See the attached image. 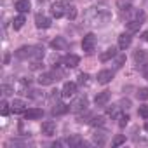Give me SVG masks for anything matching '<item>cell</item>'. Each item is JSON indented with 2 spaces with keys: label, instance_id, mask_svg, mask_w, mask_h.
Returning <instances> with one entry per match:
<instances>
[{
  "label": "cell",
  "instance_id": "1",
  "mask_svg": "<svg viewBox=\"0 0 148 148\" xmlns=\"http://www.w3.org/2000/svg\"><path fill=\"white\" fill-rule=\"evenodd\" d=\"M86 19L89 21V25H105L110 19L108 11L105 9H98V7H91L86 14Z\"/></svg>",
  "mask_w": 148,
  "mask_h": 148
},
{
  "label": "cell",
  "instance_id": "2",
  "mask_svg": "<svg viewBox=\"0 0 148 148\" xmlns=\"http://www.w3.org/2000/svg\"><path fill=\"white\" fill-rule=\"evenodd\" d=\"M143 21H145V12H143V11H139V12L136 14V18H134V19H131V21L127 23V32H129V33L138 32V30L141 28Z\"/></svg>",
  "mask_w": 148,
  "mask_h": 148
},
{
  "label": "cell",
  "instance_id": "3",
  "mask_svg": "<svg viewBox=\"0 0 148 148\" xmlns=\"http://www.w3.org/2000/svg\"><path fill=\"white\" fill-rule=\"evenodd\" d=\"M94 47H96V35H94V33H87V35L84 37V40H82V49H84L87 54H91V52L94 51Z\"/></svg>",
  "mask_w": 148,
  "mask_h": 148
},
{
  "label": "cell",
  "instance_id": "4",
  "mask_svg": "<svg viewBox=\"0 0 148 148\" xmlns=\"http://www.w3.org/2000/svg\"><path fill=\"white\" fill-rule=\"evenodd\" d=\"M75 94H77V84H75V82H66V84L63 86L61 96H63L64 99H70V98H73Z\"/></svg>",
  "mask_w": 148,
  "mask_h": 148
},
{
  "label": "cell",
  "instance_id": "5",
  "mask_svg": "<svg viewBox=\"0 0 148 148\" xmlns=\"http://www.w3.org/2000/svg\"><path fill=\"white\" fill-rule=\"evenodd\" d=\"M70 110L73 113H82V112H87V99L86 98H79L73 101V105L70 106Z\"/></svg>",
  "mask_w": 148,
  "mask_h": 148
},
{
  "label": "cell",
  "instance_id": "6",
  "mask_svg": "<svg viewBox=\"0 0 148 148\" xmlns=\"http://www.w3.org/2000/svg\"><path fill=\"white\" fill-rule=\"evenodd\" d=\"M51 12H52V16L58 19V18H63V16H66V5L63 4V2H54L52 5H51Z\"/></svg>",
  "mask_w": 148,
  "mask_h": 148
},
{
  "label": "cell",
  "instance_id": "7",
  "mask_svg": "<svg viewBox=\"0 0 148 148\" xmlns=\"http://www.w3.org/2000/svg\"><path fill=\"white\" fill-rule=\"evenodd\" d=\"M134 61H136V64L138 66H143V64H146L148 63V51H143V49H138V51H134Z\"/></svg>",
  "mask_w": 148,
  "mask_h": 148
},
{
  "label": "cell",
  "instance_id": "8",
  "mask_svg": "<svg viewBox=\"0 0 148 148\" xmlns=\"http://www.w3.org/2000/svg\"><path fill=\"white\" fill-rule=\"evenodd\" d=\"M112 79H113V71L112 70H101L99 73H98V84H108V82H112Z\"/></svg>",
  "mask_w": 148,
  "mask_h": 148
},
{
  "label": "cell",
  "instance_id": "9",
  "mask_svg": "<svg viewBox=\"0 0 148 148\" xmlns=\"http://www.w3.org/2000/svg\"><path fill=\"white\" fill-rule=\"evenodd\" d=\"M63 63H64V66H66V68H75V66H79L80 58H79L77 54H66V56H64V59H63Z\"/></svg>",
  "mask_w": 148,
  "mask_h": 148
},
{
  "label": "cell",
  "instance_id": "10",
  "mask_svg": "<svg viewBox=\"0 0 148 148\" xmlns=\"http://www.w3.org/2000/svg\"><path fill=\"white\" fill-rule=\"evenodd\" d=\"M56 80H58L56 73H42V75L38 77V84H40V86H51V84H54Z\"/></svg>",
  "mask_w": 148,
  "mask_h": 148
},
{
  "label": "cell",
  "instance_id": "11",
  "mask_svg": "<svg viewBox=\"0 0 148 148\" xmlns=\"http://www.w3.org/2000/svg\"><path fill=\"white\" fill-rule=\"evenodd\" d=\"M35 25H37V28H40V30H47V28L51 26V19H49L47 16L37 14V16H35Z\"/></svg>",
  "mask_w": 148,
  "mask_h": 148
},
{
  "label": "cell",
  "instance_id": "12",
  "mask_svg": "<svg viewBox=\"0 0 148 148\" xmlns=\"http://www.w3.org/2000/svg\"><path fill=\"white\" fill-rule=\"evenodd\" d=\"M108 101H110V91H101V92H98V96L94 98L96 106H105Z\"/></svg>",
  "mask_w": 148,
  "mask_h": 148
},
{
  "label": "cell",
  "instance_id": "13",
  "mask_svg": "<svg viewBox=\"0 0 148 148\" xmlns=\"http://www.w3.org/2000/svg\"><path fill=\"white\" fill-rule=\"evenodd\" d=\"M131 42H132V37H131V33H129V32H127V33H122V35L119 37V49L125 51V49L131 45Z\"/></svg>",
  "mask_w": 148,
  "mask_h": 148
},
{
  "label": "cell",
  "instance_id": "14",
  "mask_svg": "<svg viewBox=\"0 0 148 148\" xmlns=\"http://www.w3.org/2000/svg\"><path fill=\"white\" fill-rule=\"evenodd\" d=\"M33 49H35V47H32V45H25V47H19V49L16 51V56H18L19 59H25V58H32V56H33Z\"/></svg>",
  "mask_w": 148,
  "mask_h": 148
},
{
  "label": "cell",
  "instance_id": "15",
  "mask_svg": "<svg viewBox=\"0 0 148 148\" xmlns=\"http://www.w3.org/2000/svg\"><path fill=\"white\" fill-rule=\"evenodd\" d=\"M54 132H56V124H54L52 120H45V122L42 124V134H45V136H54Z\"/></svg>",
  "mask_w": 148,
  "mask_h": 148
},
{
  "label": "cell",
  "instance_id": "16",
  "mask_svg": "<svg viewBox=\"0 0 148 148\" xmlns=\"http://www.w3.org/2000/svg\"><path fill=\"white\" fill-rule=\"evenodd\" d=\"M51 47L56 49V51H64V49L68 47V42H66L63 37H56V38L51 42Z\"/></svg>",
  "mask_w": 148,
  "mask_h": 148
},
{
  "label": "cell",
  "instance_id": "17",
  "mask_svg": "<svg viewBox=\"0 0 148 148\" xmlns=\"http://www.w3.org/2000/svg\"><path fill=\"white\" fill-rule=\"evenodd\" d=\"M42 115H44V112L40 108H30V110L25 112V119L26 120H35V119H40Z\"/></svg>",
  "mask_w": 148,
  "mask_h": 148
},
{
  "label": "cell",
  "instance_id": "18",
  "mask_svg": "<svg viewBox=\"0 0 148 148\" xmlns=\"http://www.w3.org/2000/svg\"><path fill=\"white\" fill-rule=\"evenodd\" d=\"M11 108H12L14 113H25L26 112V103L21 101V99H14L12 105H11Z\"/></svg>",
  "mask_w": 148,
  "mask_h": 148
},
{
  "label": "cell",
  "instance_id": "19",
  "mask_svg": "<svg viewBox=\"0 0 148 148\" xmlns=\"http://www.w3.org/2000/svg\"><path fill=\"white\" fill-rule=\"evenodd\" d=\"M18 91L21 92V94H30V79H21L19 82H18Z\"/></svg>",
  "mask_w": 148,
  "mask_h": 148
},
{
  "label": "cell",
  "instance_id": "20",
  "mask_svg": "<svg viewBox=\"0 0 148 148\" xmlns=\"http://www.w3.org/2000/svg\"><path fill=\"white\" fill-rule=\"evenodd\" d=\"M115 56H117V49H115V47H108L105 52H101L99 59H101L103 63H106L108 59H112V58H115Z\"/></svg>",
  "mask_w": 148,
  "mask_h": 148
},
{
  "label": "cell",
  "instance_id": "21",
  "mask_svg": "<svg viewBox=\"0 0 148 148\" xmlns=\"http://www.w3.org/2000/svg\"><path fill=\"white\" fill-rule=\"evenodd\" d=\"M68 110H70L68 105H64V103H56V105L52 106V115H64Z\"/></svg>",
  "mask_w": 148,
  "mask_h": 148
},
{
  "label": "cell",
  "instance_id": "22",
  "mask_svg": "<svg viewBox=\"0 0 148 148\" xmlns=\"http://www.w3.org/2000/svg\"><path fill=\"white\" fill-rule=\"evenodd\" d=\"M14 7H16V11H18L19 14H25V12L30 11V2H28V0H18Z\"/></svg>",
  "mask_w": 148,
  "mask_h": 148
},
{
  "label": "cell",
  "instance_id": "23",
  "mask_svg": "<svg viewBox=\"0 0 148 148\" xmlns=\"http://www.w3.org/2000/svg\"><path fill=\"white\" fill-rule=\"evenodd\" d=\"M25 23H26L25 14H19V16H16V18L12 19V26H14V30H21V28L25 26Z\"/></svg>",
  "mask_w": 148,
  "mask_h": 148
},
{
  "label": "cell",
  "instance_id": "24",
  "mask_svg": "<svg viewBox=\"0 0 148 148\" xmlns=\"http://www.w3.org/2000/svg\"><path fill=\"white\" fill-rule=\"evenodd\" d=\"M120 108H122V106H119V105H112V106L106 110V115L112 117V119H119V115H120Z\"/></svg>",
  "mask_w": 148,
  "mask_h": 148
},
{
  "label": "cell",
  "instance_id": "25",
  "mask_svg": "<svg viewBox=\"0 0 148 148\" xmlns=\"http://www.w3.org/2000/svg\"><path fill=\"white\" fill-rule=\"evenodd\" d=\"M66 143H68L70 146H86V143H84L79 136H71V138H68Z\"/></svg>",
  "mask_w": 148,
  "mask_h": 148
},
{
  "label": "cell",
  "instance_id": "26",
  "mask_svg": "<svg viewBox=\"0 0 148 148\" xmlns=\"http://www.w3.org/2000/svg\"><path fill=\"white\" fill-rule=\"evenodd\" d=\"M66 18L68 19H75L77 18V7L75 5H66Z\"/></svg>",
  "mask_w": 148,
  "mask_h": 148
},
{
  "label": "cell",
  "instance_id": "27",
  "mask_svg": "<svg viewBox=\"0 0 148 148\" xmlns=\"http://www.w3.org/2000/svg\"><path fill=\"white\" fill-rule=\"evenodd\" d=\"M136 96H138V99L146 101V99H148V87H141V89H138Z\"/></svg>",
  "mask_w": 148,
  "mask_h": 148
},
{
  "label": "cell",
  "instance_id": "28",
  "mask_svg": "<svg viewBox=\"0 0 148 148\" xmlns=\"http://www.w3.org/2000/svg\"><path fill=\"white\" fill-rule=\"evenodd\" d=\"M117 120H119V127H125L127 122H129V115H127V113H120Z\"/></svg>",
  "mask_w": 148,
  "mask_h": 148
},
{
  "label": "cell",
  "instance_id": "29",
  "mask_svg": "<svg viewBox=\"0 0 148 148\" xmlns=\"http://www.w3.org/2000/svg\"><path fill=\"white\" fill-rule=\"evenodd\" d=\"M9 106H11V105H7V101H2V105H0V113H2L4 117L9 115V112L12 110V108H9Z\"/></svg>",
  "mask_w": 148,
  "mask_h": 148
},
{
  "label": "cell",
  "instance_id": "30",
  "mask_svg": "<svg viewBox=\"0 0 148 148\" xmlns=\"http://www.w3.org/2000/svg\"><path fill=\"white\" fill-rule=\"evenodd\" d=\"M103 124H105L103 117H92V120H91V125H94V127H101Z\"/></svg>",
  "mask_w": 148,
  "mask_h": 148
},
{
  "label": "cell",
  "instance_id": "31",
  "mask_svg": "<svg viewBox=\"0 0 148 148\" xmlns=\"http://www.w3.org/2000/svg\"><path fill=\"white\" fill-rule=\"evenodd\" d=\"M124 143H125V136L119 134V136L113 138V146H120V145H124Z\"/></svg>",
  "mask_w": 148,
  "mask_h": 148
},
{
  "label": "cell",
  "instance_id": "32",
  "mask_svg": "<svg viewBox=\"0 0 148 148\" xmlns=\"http://www.w3.org/2000/svg\"><path fill=\"white\" fill-rule=\"evenodd\" d=\"M138 115H139V117H143V119H148V105H143V106H139V110H138Z\"/></svg>",
  "mask_w": 148,
  "mask_h": 148
},
{
  "label": "cell",
  "instance_id": "33",
  "mask_svg": "<svg viewBox=\"0 0 148 148\" xmlns=\"http://www.w3.org/2000/svg\"><path fill=\"white\" fill-rule=\"evenodd\" d=\"M42 56H44V47H35V49H33V56H32V58L40 59Z\"/></svg>",
  "mask_w": 148,
  "mask_h": 148
},
{
  "label": "cell",
  "instance_id": "34",
  "mask_svg": "<svg viewBox=\"0 0 148 148\" xmlns=\"http://www.w3.org/2000/svg\"><path fill=\"white\" fill-rule=\"evenodd\" d=\"M12 92H14V89H12L11 86H7V84L2 86V94H4V96H11Z\"/></svg>",
  "mask_w": 148,
  "mask_h": 148
},
{
  "label": "cell",
  "instance_id": "35",
  "mask_svg": "<svg viewBox=\"0 0 148 148\" xmlns=\"http://www.w3.org/2000/svg\"><path fill=\"white\" fill-rule=\"evenodd\" d=\"M124 63H125V56H119V58L115 59V68H122Z\"/></svg>",
  "mask_w": 148,
  "mask_h": 148
},
{
  "label": "cell",
  "instance_id": "36",
  "mask_svg": "<svg viewBox=\"0 0 148 148\" xmlns=\"http://www.w3.org/2000/svg\"><path fill=\"white\" fill-rule=\"evenodd\" d=\"M87 80H89V75H87V73H80V75H79V84H80V86L87 84Z\"/></svg>",
  "mask_w": 148,
  "mask_h": 148
},
{
  "label": "cell",
  "instance_id": "37",
  "mask_svg": "<svg viewBox=\"0 0 148 148\" xmlns=\"http://www.w3.org/2000/svg\"><path fill=\"white\" fill-rule=\"evenodd\" d=\"M94 141H96L98 145H105V138H103V134H94Z\"/></svg>",
  "mask_w": 148,
  "mask_h": 148
},
{
  "label": "cell",
  "instance_id": "38",
  "mask_svg": "<svg viewBox=\"0 0 148 148\" xmlns=\"http://www.w3.org/2000/svg\"><path fill=\"white\" fill-rule=\"evenodd\" d=\"M141 68H143V77L148 80V63H146V64H143Z\"/></svg>",
  "mask_w": 148,
  "mask_h": 148
},
{
  "label": "cell",
  "instance_id": "39",
  "mask_svg": "<svg viewBox=\"0 0 148 148\" xmlns=\"http://www.w3.org/2000/svg\"><path fill=\"white\" fill-rule=\"evenodd\" d=\"M120 105H122V108H125V110H127V108L131 106V101H129V99H122V103H120Z\"/></svg>",
  "mask_w": 148,
  "mask_h": 148
},
{
  "label": "cell",
  "instance_id": "40",
  "mask_svg": "<svg viewBox=\"0 0 148 148\" xmlns=\"http://www.w3.org/2000/svg\"><path fill=\"white\" fill-rule=\"evenodd\" d=\"M141 38H143V40H146V42H148V30H146V32H143V35H141Z\"/></svg>",
  "mask_w": 148,
  "mask_h": 148
},
{
  "label": "cell",
  "instance_id": "41",
  "mask_svg": "<svg viewBox=\"0 0 148 148\" xmlns=\"http://www.w3.org/2000/svg\"><path fill=\"white\" fill-rule=\"evenodd\" d=\"M145 129L148 131V119H146V122H145Z\"/></svg>",
  "mask_w": 148,
  "mask_h": 148
}]
</instances>
